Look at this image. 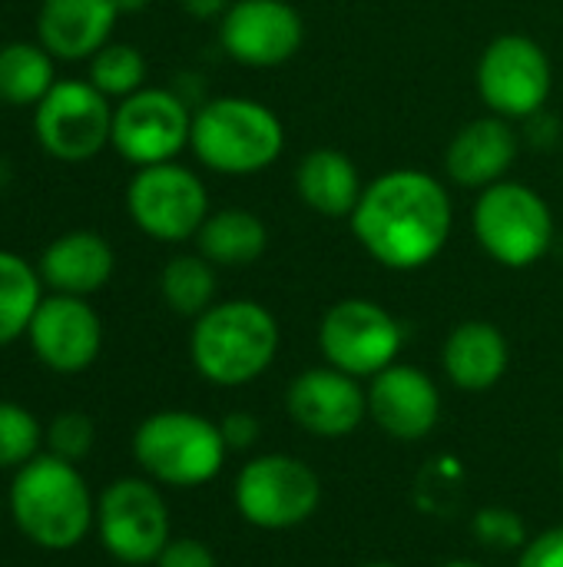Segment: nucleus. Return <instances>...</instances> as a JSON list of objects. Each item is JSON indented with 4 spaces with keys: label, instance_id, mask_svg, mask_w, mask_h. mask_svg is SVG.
I'll return each instance as SVG.
<instances>
[{
    "label": "nucleus",
    "instance_id": "nucleus-8",
    "mask_svg": "<svg viewBox=\"0 0 563 567\" xmlns=\"http://www.w3.org/2000/svg\"><path fill=\"white\" fill-rule=\"evenodd\" d=\"M96 538L119 565H153L173 542L169 505L159 485L146 475L110 482L96 498Z\"/></svg>",
    "mask_w": 563,
    "mask_h": 567
},
{
    "label": "nucleus",
    "instance_id": "nucleus-2",
    "mask_svg": "<svg viewBox=\"0 0 563 567\" xmlns=\"http://www.w3.org/2000/svg\"><path fill=\"white\" fill-rule=\"evenodd\" d=\"M7 512L17 532L40 551H73L96 528V498L76 462L40 452L17 468Z\"/></svg>",
    "mask_w": 563,
    "mask_h": 567
},
{
    "label": "nucleus",
    "instance_id": "nucleus-35",
    "mask_svg": "<svg viewBox=\"0 0 563 567\" xmlns=\"http://www.w3.org/2000/svg\"><path fill=\"white\" fill-rule=\"evenodd\" d=\"M116 7H119V13H139L149 7V0H116Z\"/></svg>",
    "mask_w": 563,
    "mask_h": 567
},
{
    "label": "nucleus",
    "instance_id": "nucleus-39",
    "mask_svg": "<svg viewBox=\"0 0 563 567\" xmlns=\"http://www.w3.org/2000/svg\"><path fill=\"white\" fill-rule=\"evenodd\" d=\"M561 472H563V445H561Z\"/></svg>",
    "mask_w": 563,
    "mask_h": 567
},
{
    "label": "nucleus",
    "instance_id": "nucleus-22",
    "mask_svg": "<svg viewBox=\"0 0 563 567\" xmlns=\"http://www.w3.org/2000/svg\"><path fill=\"white\" fill-rule=\"evenodd\" d=\"M295 189L312 213L325 219H352L365 183L342 150L322 146L302 156L295 169Z\"/></svg>",
    "mask_w": 563,
    "mask_h": 567
},
{
    "label": "nucleus",
    "instance_id": "nucleus-23",
    "mask_svg": "<svg viewBox=\"0 0 563 567\" xmlns=\"http://www.w3.org/2000/svg\"><path fill=\"white\" fill-rule=\"evenodd\" d=\"M196 249L212 266H229V269L252 266L269 249V229L252 209H239V206L216 209L199 226Z\"/></svg>",
    "mask_w": 563,
    "mask_h": 567
},
{
    "label": "nucleus",
    "instance_id": "nucleus-21",
    "mask_svg": "<svg viewBox=\"0 0 563 567\" xmlns=\"http://www.w3.org/2000/svg\"><path fill=\"white\" fill-rule=\"evenodd\" d=\"M511 365L508 336L488 319L458 322L441 346V369L461 392H491Z\"/></svg>",
    "mask_w": 563,
    "mask_h": 567
},
{
    "label": "nucleus",
    "instance_id": "nucleus-12",
    "mask_svg": "<svg viewBox=\"0 0 563 567\" xmlns=\"http://www.w3.org/2000/svg\"><path fill=\"white\" fill-rule=\"evenodd\" d=\"M192 113L176 90L143 86L113 106L110 146L136 169L169 163L189 146Z\"/></svg>",
    "mask_w": 563,
    "mask_h": 567
},
{
    "label": "nucleus",
    "instance_id": "nucleus-19",
    "mask_svg": "<svg viewBox=\"0 0 563 567\" xmlns=\"http://www.w3.org/2000/svg\"><path fill=\"white\" fill-rule=\"evenodd\" d=\"M119 17L116 0H40L37 40L53 60H90L110 43Z\"/></svg>",
    "mask_w": 563,
    "mask_h": 567
},
{
    "label": "nucleus",
    "instance_id": "nucleus-9",
    "mask_svg": "<svg viewBox=\"0 0 563 567\" xmlns=\"http://www.w3.org/2000/svg\"><path fill=\"white\" fill-rule=\"evenodd\" d=\"M126 213L143 236L156 243H186L196 239L212 209L202 179L189 166L169 159L133 173L126 186Z\"/></svg>",
    "mask_w": 563,
    "mask_h": 567
},
{
    "label": "nucleus",
    "instance_id": "nucleus-33",
    "mask_svg": "<svg viewBox=\"0 0 563 567\" xmlns=\"http://www.w3.org/2000/svg\"><path fill=\"white\" fill-rule=\"evenodd\" d=\"M219 429H222V439H226L229 452H249L262 435V425H259V419L252 412H229L219 422Z\"/></svg>",
    "mask_w": 563,
    "mask_h": 567
},
{
    "label": "nucleus",
    "instance_id": "nucleus-15",
    "mask_svg": "<svg viewBox=\"0 0 563 567\" xmlns=\"http://www.w3.org/2000/svg\"><path fill=\"white\" fill-rule=\"evenodd\" d=\"M285 412L305 435L335 442L348 439L368 419V392L362 379L332 365H315L289 382Z\"/></svg>",
    "mask_w": 563,
    "mask_h": 567
},
{
    "label": "nucleus",
    "instance_id": "nucleus-30",
    "mask_svg": "<svg viewBox=\"0 0 563 567\" xmlns=\"http://www.w3.org/2000/svg\"><path fill=\"white\" fill-rule=\"evenodd\" d=\"M96 442V425L86 412L66 409L60 415H53V422L46 425V452L66 462H83L93 452Z\"/></svg>",
    "mask_w": 563,
    "mask_h": 567
},
{
    "label": "nucleus",
    "instance_id": "nucleus-7",
    "mask_svg": "<svg viewBox=\"0 0 563 567\" xmlns=\"http://www.w3.org/2000/svg\"><path fill=\"white\" fill-rule=\"evenodd\" d=\"M471 229L498 266L528 269L541 262L554 243V213L531 186L501 179L481 189L471 209Z\"/></svg>",
    "mask_w": 563,
    "mask_h": 567
},
{
    "label": "nucleus",
    "instance_id": "nucleus-27",
    "mask_svg": "<svg viewBox=\"0 0 563 567\" xmlns=\"http://www.w3.org/2000/svg\"><path fill=\"white\" fill-rule=\"evenodd\" d=\"M86 80L110 100H126L146 86V56L133 43H106L90 56Z\"/></svg>",
    "mask_w": 563,
    "mask_h": 567
},
{
    "label": "nucleus",
    "instance_id": "nucleus-5",
    "mask_svg": "<svg viewBox=\"0 0 563 567\" xmlns=\"http://www.w3.org/2000/svg\"><path fill=\"white\" fill-rule=\"evenodd\" d=\"M133 458L156 485L202 488L222 472L229 449L219 422L189 409H159L136 425Z\"/></svg>",
    "mask_w": 563,
    "mask_h": 567
},
{
    "label": "nucleus",
    "instance_id": "nucleus-4",
    "mask_svg": "<svg viewBox=\"0 0 563 567\" xmlns=\"http://www.w3.org/2000/svg\"><path fill=\"white\" fill-rule=\"evenodd\" d=\"M189 150L222 176H252L272 166L285 150L282 120L259 100L216 96L192 113Z\"/></svg>",
    "mask_w": 563,
    "mask_h": 567
},
{
    "label": "nucleus",
    "instance_id": "nucleus-28",
    "mask_svg": "<svg viewBox=\"0 0 563 567\" xmlns=\"http://www.w3.org/2000/svg\"><path fill=\"white\" fill-rule=\"evenodd\" d=\"M43 442L46 429L40 425V419L27 405L0 399V472H17L33 462L43 452Z\"/></svg>",
    "mask_w": 563,
    "mask_h": 567
},
{
    "label": "nucleus",
    "instance_id": "nucleus-38",
    "mask_svg": "<svg viewBox=\"0 0 563 567\" xmlns=\"http://www.w3.org/2000/svg\"><path fill=\"white\" fill-rule=\"evenodd\" d=\"M3 508H7V502L0 498V522H3Z\"/></svg>",
    "mask_w": 563,
    "mask_h": 567
},
{
    "label": "nucleus",
    "instance_id": "nucleus-18",
    "mask_svg": "<svg viewBox=\"0 0 563 567\" xmlns=\"http://www.w3.org/2000/svg\"><path fill=\"white\" fill-rule=\"evenodd\" d=\"M116 269V252L106 236L93 229H70L50 239L37 259V272L50 292L83 296L90 299L100 292Z\"/></svg>",
    "mask_w": 563,
    "mask_h": 567
},
{
    "label": "nucleus",
    "instance_id": "nucleus-17",
    "mask_svg": "<svg viewBox=\"0 0 563 567\" xmlns=\"http://www.w3.org/2000/svg\"><path fill=\"white\" fill-rule=\"evenodd\" d=\"M368 419L395 442H421L441 422V392L435 379L408 362H395L365 385Z\"/></svg>",
    "mask_w": 563,
    "mask_h": 567
},
{
    "label": "nucleus",
    "instance_id": "nucleus-37",
    "mask_svg": "<svg viewBox=\"0 0 563 567\" xmlns=\"http://www.w3.org/2000/svg\"><path fill=\"white\" fill-rule=\"evenodd\" d=\"M358 567H402V565H395V561H368V565H358Z\"/></svg>",
    "mask_w": 563,
    "mask_h": 567
},
{
    "label": "nucleus",
    "instance_id": "nucleus-26",
    "mask_svg": "<svg viewBox=\"0 0 563 567\" xmlns=\"http://www.w3.org/2000/svg\"><path fill=\"white\" fill-rule=\"evenodd\" d=\"M216 266L199 252L173 256L159 272V296L163 302L186 319H199L206 309L216 306Z\"/></svg>",
    "mask_w": 563,
    "mask_h": 567
},
{
    "label": "nucleus",
    "instance_id": "nucleus-11",
    "mask_svg": "<svg viewBox=\"0 0 563 567\" xmlns=\"http://www.w3.org/2000/svg\"><path fill=\"white\" fill-rule=\"evenodd\" d=\"M405 346L402 322L372 299H342L319 322V352L325 365L355 379H375L398 362Z\"/></svg>",
    "mask_w": 563,
    "mask_h": 567
},
{
    "label": "nucleus",
    "instance_id": "nucleus-16",
    "mask_svg": "<svg viewBox=\"0 0 563 567\" xmlns=\"http://www.w3.org/2000/svg\"><path fill=\"white\" fill-rule=\"evenodd\" d=\"M305 40L302 13L289 0H232L219 17V43L242 66H279Z\"/></svg>",
    "mask_w": 563,
    "mask_h": 567
},
{
    "label": "nucleus",
    "instance_id": "nucleus-32",
    "mask_svg": "<svg viewBox=\"0 0 563 567\" xmlns=\"http://www.w3.org/2000/svg\"><path fill=\"white\" fill-rule=\"evenodd\" d=\"M518 567H563V525L534 535L518 551Z\"/></svg>",
    "mask_w": 563,
    "mask_h": 567
},
{
    "label": "nucleus",
    "instance_id": "nucleus-36",
    "mask_svg": "<svg viewBox=\"0 0 563 567\" xmlns=\"http://www.w3.org/2000/svg\"><path fill=\"white\" fill-rule=\"evenodd\" d=\"M438 567H484L481 561H475V558H451V561H441Z\"/></svg>",
    "mask_w": 563,
    "mask_h": 567
},
{
    "label": "nucleus",
    "instance_id": "nucleus-20",
    "mask_svg": "<svg viewBox=\"0 0 563 567\" xmlns=\"http://www.w3.org/2000/svg\"><path fill=\"white\" fill-rule=\"evenodd\" d=\"M518 159V133L504 116H481L471 120L455 133L445 153L448 176L465 189H488L508 176Z\"/></svg>",
    "mask_w": 563,
    "mask_h": 567
},
{
    "label": "nucleus",
    "instance_id": "nucleus-10",
    "mask_svg": "<svg viewBox=\"0 0 563 567\" xmlns=\"http://www.w3.org/2000/svg\"><path fill=\"white\" fill-rule=\"evenodd\" d=\"M33 140L60 163H86L110 146L113 106L90 80H56L33 106Z\"/></svg>",
    "mask_w": 563,
    "mask_h": 567
},
{
    "label": "nucleus",
    "instance_id": "nucleus-34",
    "mask_svg": "<svg viewBox=\"0 0 563 567\" xmlns=\"http://www.w3.org/2000/svg\"><path fill=\"white\" fill-rule=\"evenodd\" d=\"M179 7L196 20H212V17H222L232 7V0H179Z\"/></svg>",
    "mask_w": 563,
    "mask_h": 567
},
{
    "label": "nucleus",
    "instance_id": "nucleus-29",
    "mask_svg": "<svg viewBox=\"0 0 563 567\" xmlns=\"http://www.w3.org/2000/svg\"><path fill=\"white\" fill-rule=\"evenodd\" d=\"M471 535L488 551H521L531 542L524 518L514 508H504V505L481 508L471 518Z\"/></svg>",
    "mask_w": 563,
    "mask_h": 567
},
{
    "label": "nucleus",
    "instance_id": "nucleus-13",
    "mask_svg": "<svg viewBox=\"0 0 563 567\" xmlns=\"http://www.w3.org/2000/svg\"><path fill=\"white\" fill-rule=\"evenodd\" d=\"M554 86V70L544 47L524 33L491 40L478 60V93L494 116H534Z\"/></svg>",
    "mask_w": 563,
    "mask_h": 567
},
{
    "label": "nucleus",
    "instance_id": "nucleus-25",
    "mask_svg": "<svg viewBox=\"0 0 563 567\" xmlns=\"http://www.w3.org/2000/svg\"><path fill=\"white\" fill-rule=\"evenodd\" d=\"M43 299V279L33 262L0 249V349L23 339Z\"/></svg>",
    "mask_w": 563,
    "mask_h": 567
},
{
    "label": "nucleus",
    "instance_id": "nucleus-14",
    "mask_svg": "<svg viewBox=\"0 0 563 567\" xmlns=\"http://www.w3.org/2000/svg\"><path fill=\"white\" fill-rule=\"evenodd\" d=\"M23 339L43 369L56 375H80L103 352V319L90 299L50 292L40 299Z\"/></svg>",
    "mask_w": 563,
    "mask_h": 567
},
{
    "label": "nucleus",
    "instance_id": "nucleus-3",
    "mask_svg": "<svg viewBox=\"0 0 563 567\" xmlns=\"http://www.w3.org/2000/svg\"><path fill=\"white\" fill-rule=\"evenodd\" d=\"M279 342V322L262 302L226 299L192 319L189 362L209 385L239 389L269 372Z\"/></svg>",
    "mask_w": 563,
    "mask_h": 567
},
{
    "label": "nucleus",
    "instance_id": "nucleus-31",
    "mask_svg": "<svg viewBox=\"0 0 563 567\" xmlns=\"http://www.w3.org/2000/svg\"><path fill=\"white\" fill-rule=\"evenodd\" d=\"M153 567H219V561L202 538H173Z\"/></svg>",
    "mask_w": 563,
    "mask_h": 567
},
{
    "label": "nucleus",
    "instance_id": "nucleus-6",
    "mask_svg": "<svg viewBox=\"0 0 563 567\" xmlns=\"http://www.w3.org/2000/svg\"><path fill=\"white\" fill-rule=\"evenodd\" d=\"M232 505L239 518L259 532H292L315 518L322 505V478L299 455L265 452L239 468Z\"/></svg>",
    "mask_w": 563,
    "mask_h": 567
},
{
    "label": "nucleus",
    "instance_id": "nucleus-24",
    "mask_svg": "<svg viewBox=\"0 0 563 567\" xmlns=\"http://www.w3.org/2000/svg\"><path fill=\"white\" fill-rule=\"evenodd\" d=\"M56 83V60L40 40H13L0 47V103L37 106Z\"/></svg>",
    "mask_w": 563,
    "mask_h": 567
},
{
    "label": "nucleus",
    "instance_id": "nucleus-1",
    "mask_svg": "<svg viewBox=\"0 0 563 567\" xmlns=\"http://www.w3.org/2000/svg\"><path fill=\"white\" fill-rule=\"evenodd\" d=\"M451 196L421 169H392L365 183L352 213L358 246L385 269L415 272L441 256L451 236Z\"/></svg>",
    "mask_w": 563,
    "mask_h": 567
}]
</instances>
